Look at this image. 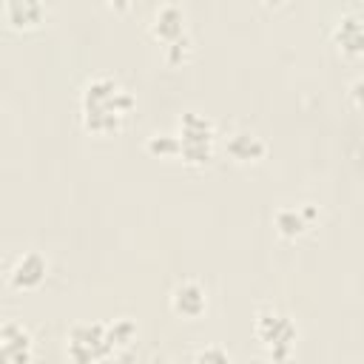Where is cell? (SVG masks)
<instances>
[{"label": "cell", "mask_w": 364, "mask_h": 364, "mask_svg": "<svg viewBox=\"0 0 364 364\" xmlns=\"http://www.w3.org/2000/svg\"><path fill=\"white\" fill-rule=\"evenodd\" d=\"M313 216H316L313 208H282V210L276 213V228H279L282 236L296 239V236L304 233V228L310 225Z\"/></svg>", "instance_id": "8fae6325"}, {"label": "cell", "mask_w": 364, "mask_h": 364, "mask_svg": "<svg viewBox=\"0 0 364 364\" xmlns=\"http://www.w3.org/2000/svg\"><path fill=\"white\" fill-rule=\"evenodd\" d=\"M333 40L338 43V48L350 57H358L364 48V26L358 14H344L333 31Z\"/></svg>", "instance_id": "30bf717a"}, {"label": "cell", "mask_w": 364, "mask_h": 364, "mask_svg": "<svg viewBox=\"0 0 364 364\" xmlns=\"http://www.w3.org/2000/svg\"><path fill=\"white\" fill-rule=\"evenodd\" d=\"M151 364H173V361H171L168 355H154V358H151Z\"/></svg>", "instance_id": "9a60e30c"}, {"label": "cell", "mask_w": 364, "mask_h": 364, "mask_svg": "<svg viewBox=\"0 0 364 364\" xmlns=\"http://www.w3.org/2000/svg\"><path fill=\"white\" fill-rule=\"evenodd\" d=\"M148 151H151L154 156H176V154H179V142H176V136H171V134H154V136L148 139Z\"/></svg>", "instance_id": "4fadbf2b"}, {"label": "cell", "mask_w": 364, "mask_h": 364, "mask_svg": "<svg viewBox=\"0 0 364 364\" xmlns=\"http://www.w3.org/2000/svg\"><path fill=\"white\" fill-rule=\"evenodd\" d=\"M34 336L20 321H0V364H31Z\"/></svg>", "instance_id": "8992f818"}, {"label": "cell", "mask_w": 364, "mask_h": 364, "mask_svg": "<svg viewBox=\"0 0 364 364\" xmlns=\"http://www.w3.org/2000/svg\"><path fill=\"white\" fill-rule=\"evenodd\" d=\"M151 31L162 43L168 63H182L185 60V51L191 48V40H188V31H185V11L176 3H165V6L156 9Z\"/></svg>", "instance_id": "277c9868"}, {"label": "cell", "mask_w": 364, "mask_h": 364, "mask_svg": "<svg viewBox=\"0 0 364 364\" xmlns=\"http://www.w3.org/2000/svg\"><path fill=\"white\" fill-rule=\"evenodd\" d=\"M3 14H6V20H9L14 28H34V26L43 23V17H46L48 11H46V6L37 3V0H9V3L3 6Z\"/></svg>", "instance_id": "9c48e42d"}, {"label": "cell", "mask_w": 364, "mask_h": 364, "mask_svg": "<svg viewBox=\"0 0 364 364\" xmlns=\"http://www.w3.org/2000/svg\"><path fill=\"white\" fill-rule=\"evenodd\" d=\"M213 122L196 111H188L182 119H179V156L188 162V165H205L210 156H213Z\"/></svg>", "instance_id": "3957f363"}, {"label": "cell", "mask_w": 364, "mask_h": 364, "mask_svg": "<svg viewBox=\"0 0 364 364\" xmlns=\"http://www.w3.org/2000/svg\"><path fill=\"white\" fill-rule=\"evenodd\" d=\"M253 364H264V361H253Z\"/></svg>", "instance_id": "2e32d148"}, {"label": "cell", "mask_w": 364, "mask_h": 364, "mask_svg": "<svg viewBox=\"0 0 364 364\" xmlns=\"http://www.w3.org/2000/svg\"><path fill=\"white\" fill-rule=\"evenodd\" d=\"M134 97L114 80V77H94L85 82L82 97H80V111H82V125L91 134H114L122 119L131 114Z\"/></svg>", "instance_id": "7a4b0ae2"}, {"label": "cell", "mask_w": 364, "mask_h": 364, "mask_svg": "<svg viewBox=\"0 0 364 364\" xmlns=\"http://www.w3.org/2000/svg\"><path fill=\"white\" fill-rule=\"evenodd\" d=\"M136 338V324L131 318H117L111 324L102 321H80L71 327L68 333V344L65 353L74 364H97L105 361L111 355H117L119 350L131 347Z\"/></svg>", "instance_id": "6da1fadb"}, {"label": "cell", "mask_w": 364, "mask_h": 364, "mask_svg": "<svg viewBox=\"0 0 364 364\" xmlns=\"http://www.w3.org/2000/svg\"><path fill=\"white\" fill-rule=\"evenodd\" d=\"M193 364H230V355H228L225 347L210 344V347H202V350L193 355Z\"/></svg>", "instance_id": "5bb4252c"}, {"label": "cell", "mask_w": 364, "mask_h": 364, "mask_svg": "<svg viewBox=\"0 0 364 364\" xmlns=\"http://www.w3.org/2000/svg\"><path fill=\"white\" fill-rule=\"evenodd\" d=\"M256 336L270 350L273 361H282V358L290 355L299 330H296V324H293V318L287 313L270 307V310H259V316H256Z\"/></svg>", "instance_id": "5b68a950"}, {"label": "cell", "mask_w": 364, "mask_h": 364, "mask_svg": "<svg viewBox=\"0 0 364 364\" xmlns=\"http://www.w3.org/2000/svg\"><path fill=\"white\" fill-rule=\"evenodd\" d=\"M171 307L182 318H199L205 313V307H208V293H205V287L199 282H191L188 279V282H182V284L173 287Z\"/></svg>", "instance_id": "ba28073f"}, {"label": "cell", "mask_w": 364, "mask_h": 364, "mask_svg": "<svg viewBox=\"0 0 364 364\" xmlns=\"http://www.w3.org/2000/svg\"><path fill=\"white\" fill-rule=\"evenodd\" d=\"M228 154H230L233 159H239V162H256V159L264 156V142H262L256 134L239 131V134H233V136L228 139Z\"/></svg>", "instance_id": "7c38bea8"}, {"label": "cell", "mask_w": 364, "mask_h": 364, "mask_svg": "<svg viewBox=\"0 0 364 364\" xmlns=\"http://www.w3.org/2000/svg\"><path fill=\"white\" fill-rule=\"evenodd\" d=\"M46 276H48V262H46V256L37 253V250H28V253H23V256L11 264V270H9V284L17 287V290H34V287H40V284L46 282Z\"/></svg>", "instance_id": "52a82bcc"}]
</instances>
